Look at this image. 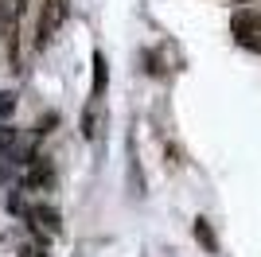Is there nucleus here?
<instances>
[{"mask_svg":"<svg viewBox=\"0 0 261 257\" xmlns=\"http://www.w3.org/2000/svg\"><path fill=\"white\" fill-rule=\"evenodd\" d=\"M23 218H28V226H32V234L39 238V242H51V238L63 234V218H59V211L47 207V203H32L23 211Z\"/></svg>","mask_w":261,"mask_h":257,"instance_id":"obj_1","label":"nucleus"},{"mask_svg":"<svg viewBox=\"0 0 261 257\" xmlns=\"http://www.w3.org/2000/svg\"><path fill=\"white\" fill-rule=\"evenodd\" d=\"M12 144H16V128H12L8 121H0V156H4Z\"/></svg>","mask_w":261,"mask_h":257,"instance_id":"obj_7","label":"nucleus"},{"mask_svg":"<svg viewBox=\"0 0 261 257\" xmlns=\"http://www.w3.org/2000/svg\"><path fill=\"white\" fill-rule=\"evenodd\" d=\"M195 242L207 249V253H218V238H215V230H211L207 218H195Z\"/></svg>","mask_w":261,"mask_h":257,"instance_id":"obj_6","label":"nucleus"},{"mask_svg":"<svg viewBox=\"0 0 261 257\" xmlns=\"http://www.w3.org/2000/svg\"><path fill=\"white\" fill-rule=\"evenodd\" d=\"M230 32H234V39L242 47H250V51L261 55V12H234Z\"/></svg>","mask_w":261,"mask_h":257,"instance_id":"obj_3","label":"nucleus"},{"mask_svg":"<svg viewBox=\"0 0 261 257\" xmlns=\"http://www.w3.org/2000/svg\"><path fill=\"white\" fill-rule=\"evenodd\" d=\"M109 86V66H106V55L94 51V82H90V101H98L101 94H106Z\"/></svg>","mask_w":261,"mask_h":257,"instance_id":"obj_5","label":"nucleus"},{"mask_svg":"<svg viewBox=\"0 0 261 257\" xmlns=\"http://www.w3.org/2000/svg\"><path fill=\"white\" fill-rule=\"evenodd\" d=\"M63 20H66V0H43V12H39V23H35V47L39 51L55 39Z\"/></svg>","mask_w":261,"mask_h":257,"instance_id":"obj_2","label":"nucleus"},{"mask_svg":"<svg viewBox=\"0 0 261 257\" xmlns=\"http://www.w3.org/2000/svg\"><path fill=\"white\" fill-rule=\"evenodd\" d=\"M12 113H16V94H8V90H0V121H8Z\"/></svg>","mask_w":261,"mask_h":257,"instance_id":"obj_8","label":"nucleus"},{"mask_svg":"<svg viewBox=\"0 0 261 257\" xmlns=\"http://www.w3.org/2000/svg\"><path fill=\"white\" fill-rule=\"evenodd\" d=\"M20 257H47V249H43V246H28Z\"/></svg>","mask_w":261,"mask_h":257,"instance_id":"obj_10","label":"nucleus"},{"mask_svg":"<svg viewBox=\"0 0 261 257\" xmlns=\"http://www.w3.org/2000/svg\"><path fill=\"white\" fill-rule=\"evenodd\" d=\"M55 183V168L47 156H32V164H28V171H23V187L28 191H47Z\"/></svg>","mask_w":261,"mask_h":257,"instance_id":"obj_4","label":"nucleus"},{"mask_svg":"<svg viewBox=\"0 0 261 257\" xmlns=\"http://www.w3.org/2000/svg\"><path fill=\"white\" fill-rule=\"evenodd\" d=\"M94 133H98V128H94V101H90V106L82 109V137L94 140Z\"/></svg>","mask_w":261,"mask_h":257,"instance_id":"obj_9","label":"nucleus"}]
</instances>
